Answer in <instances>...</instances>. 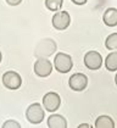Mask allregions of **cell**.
I'll list each match as a JSON object with an SVG mask.
<instances>
[{
  "label": "cell",
  "instance_id": "obj_19",
  "mask_svg": "<svg viewBox=\"0 0 117 128\" xmlns=\"http://www.w3.org/2000/svg\"><path fill=\"white\" fill-rule=\"evenodd\" d=\"M79 128H89V124H87V123H82L80 126H78Z\"/></svg>",
  "mask_w": 117,
  "mask_h": 128
},
{
  "label": "cell",
  "instance_id": "obj_16",
  "mask_svg": "<svg viewBox=\"0 0 117 128\" xmlns=\"http://www.w3.org/2000/svg\"><path fill=\"white\" fill-rule=\"evenodd\" d=\"M20 127H21V124L17 121H14V120H9V121H6L2 124V128H20Z\"/></svg>",
  "mask_w": 117,
  "mask_h": 128
},
{
  "label": "cell",
  "instance_id": "obj_6",
  "mask_svg": "<svg viewBox=\"0 0 117 128\" xmlns=\"http://www.w3.org/2000/svg\"><path fill=\"white\" fill-rule=\"evenodd\" d=\"M61 104L60 95L55 92H49L43 96V106L49 112H55Z\"/></svg>",
  "mask_w": 117,
  "mask_h": 128
},
{
  "label": "cell",
  "instance_id": "obj_17",
  "mask_svg": "<svg viewBox=\"0 0 117 128\" xmlns=\"http://www.w3.org/2000/svg\"><path fill=\"white\" fill-rule=\"evenodd\" d=\"M5 1L9 4L10 6H17V5H20L22 2V0H5Z\"/></svg>",
  "mask_w": 117,
  "mask_h": 128
},
{
  "label": "cell",
  "instance_id": "obj_2",
  "mask_svg": "<svg viewBox=\"0 0 117 128\" xmlns=\"http://www.w3.org/2000/svg\"><path fill=\"white\" fill-rule=\"evenodd\" d=\"M54 66H55V68L58 70V72H60V73H67L73 67L72 58L68 54L58 52V54H56V56L54 58Z\"/></svg>",
  "mask_w": 117,
  "mask_h": 128
},
{
  "label": "cell",
  "instance_id": "obj_8",
  "mask_svg": "<svg viewBox=\"0 0 117 128\" xmlns=\"http://www.w3.org/2000/svg\"><path fill=\"white\" fill-rule=\"evenodd\" d=\"M51 71H52L51 62L46 58H38V60L34 64V73L38 77L44 78V77H48L51 73Z\"/></svg>",
  "mask_w": 117,
  "mask_h": 128
},
{
  "label": "cell",
  "instance_id": "obj_7",
  "mask_svg": "<svg viewBox=\"0 0 117 128\" xmlns=\"http://www.w3.org/2000/svg\"><path fill=\"white\" fill-rule=\"evenodd\" d=\"M68 86L74 92H82L87 88L88 77L84 73H74L68 79Z\"/></svg>",
  "mask_w": 117,
  "mask_h": 128
},
{
  "label": "cell",
  "instance_id": "obj_21",
  "mask_svg": "<svg viewBox=\"0 0 117 128\" xmlns=\"http://www.w3.org/2000/svg\"><path fill=\"white\" fill-rule=\"evenodd\" d=\"M1 59H2V55H1V51H0V62H1Z\"/></svg>",
  "mask_w": 117,
  "mask_h": 128
},
{
  "label": "cell",
  "instance_id": "obj_18",
  "mask_svg": "<svg viewBox=\"0 0 117 128\" xmlns=\"http://www.w3.org/2000/svg\"><path fill=\"white\" fill-rule=\"evenodd\" d=\"M71 1L76 5H84V4H87L88 0H71Z\"/></svg>",
  "mask_w": 117,
  "mask_h": 128
},
{
  "label": "cell",
  "instance_id": "obj_10",
  "mask_svg": "<svg viewBox=\"0 0 117 128\" xmlns=\"http://www.w3.org/2000/svg\"><path fill=\"white\" fill-rule=\"evenodd\" d=\"M48 127L49 128H66L67 121L61 115H51L48 118Z\"/></svg>",
  "mask_w": 117,
  "mask_h": 128
},
{
  "label": "cell",
  "instance_id": "obj_11",
  "mask_svg": "<svg viewBox=\"0 0 117 128\" xmlns=\"http://www.w3.org/2000/svg\"><path fill=\"white\" fill-rule=\"evenodd\" d=\"M102 20H104V23L106 24L107 27H115V26H117V9H114V8L107 9L104 12Z\"/></svg>",
  "mask_w": 117,
  "mask_h": 128
},
{
  "label": "cell",
  "instance_id": "obj_13",
  "mask_svg": "<svg viewBox=\"0 0 117 128\" xmlns=\"http://www.w3.org/2000/svg\"><path fill=\"white\" fill-rule=\"evenodd\" d=\"M105 66L110 72H115L117 71V51L110 52L105 59Z\"/></svg>",
  "mask_w": 117,
  "mask_h": 128
},
{
  "label": "cell",
  "instance_id": "obj_5",
  "mask_svg": "<svg viewBox=\"0 0 117 128\" xmlns=\"http://www.w3.org/2000/svg\"><path fill=\"white\" fill-rule=\"evenodd\" d=\"M51 23L54 26V28L58 30H64L68 28L70 23H71V16L67 11H58L52 16Z\"/></svg>",
  "mask_w": 117,
  "mask_h": 128
},
{
  "label": "cell",
  "instance_id": "obj_12",
  "mask_svg": "<svg viewBox=\"0 0 117 128\" xmlns=\"http://www.w3.org/2000/svg\"><path fill=\"white\" fill-rule=\"evenodd\" d=\"M114 127H115L114 120L110 116H106V115H102V116L98 117L96 121H95V128H114Z\"/></svg>",
  "mask_w": 117,
  "mask_h": 128
},
{
  "label": "cell",
  "instance_id": "obj_20",
  "mask_svg": "<svg viewBox=\"0 0 117 128\" xmlns=\"http://www.w3.org/2000/svg\"><path fill=\"white\" fill-rule=\"evenodd\" d=\"M115 83H116V86H117V74L115 76Z\"/></svg>",
  "mask_w": 117,
  "mask_h": 128
},
{
  "label": "cell",
  "instance_id": "obj_14",
  "mask_svg": "<svg viewBox=\"0 0 117 128\" xmlns=\"http://www.w3.org/2000/svg\"><path fill=\"white\" fill-rule=\"evenodd\" d=\"M105 46L108 50H117V33L110 34L105 40Z\"/></svg>",
  "mask_w": 117,
  "mask_h": 128
},
{
  "label": "cell",
  "instance_id": "obj_9",
  "mask_svg": "<svg viewBox=\"0 0 117 128\" xmlns=\"http://www.w3.org/2000/svg\"><path fill=\"white\" fill-rule=\"evenodd\" d=\"M84 65L87 68L92 70V71L99 70L102 65V58L98 51H94V50L89 51L84 56Z\"/></svg>",
  "mask_w": 117,
  "mask_h": 128
},
{
  "label": "cell",
  "instance_id": "obj_15",
  "mask_svg": "<svg viewBox=\"0 0 117 128\" xmlns=\"http://www.w3.org/2000/svg\"><path fill=\"white\" fill-rule=\"evenodd\" d=\"M64 0H45V6L50 11H58L62 8Z\"/></svg>",
  "mask_w": 117,
  "mask_h": 128
},
{
  "label": "cell",
  "instance_id": "obj_3",
  "mask_svg": "<svg viewBox=\"0 0 117 128\" xmlns=\"http://www.w3.org/2000/svg\"><path fill=\"white\" fill-rule=\"evenodd\" d=\"M55 50H56V43L50 38H46L39 42L34 54L37 58H48L55 52Z\"/></svg>",
  "mask_w": 117,
  "mask_h": 128
},
{
  "label": "cell",
  "instance_id": "obj_1",
  "mask_svg": "<svg viewBox=\"0 0 117 128\" xmlns=\"http://www.w3.org/2000/svg\"><path fill=\"white\" fill-rule=\"evenodd\" d=\"M44 110L42 108V105L38 102H34L32 105H29L26 110V118L28 120L29 123L32 124H39L43 122L44 120Z\"/></svg>",
  "mask_w": 117,
  "mask_h": 128
},
{
  "label": "cell",
  "instance_id": "obj_4",
  "mask_svg": "<svg viewBox=\"0 0 117 128\" xmlns=\"http://www.w3.org/2000/svg\"><path fill=\"white\" fill-rule=\"evenodd\" d=\"M2 84L4 87L11 90H16L22 84V78L17 72L15 71H8L2 74Z\"/></svg>",
  "mask_w": 117,
  "mask_h": 128
}]
</instances>
